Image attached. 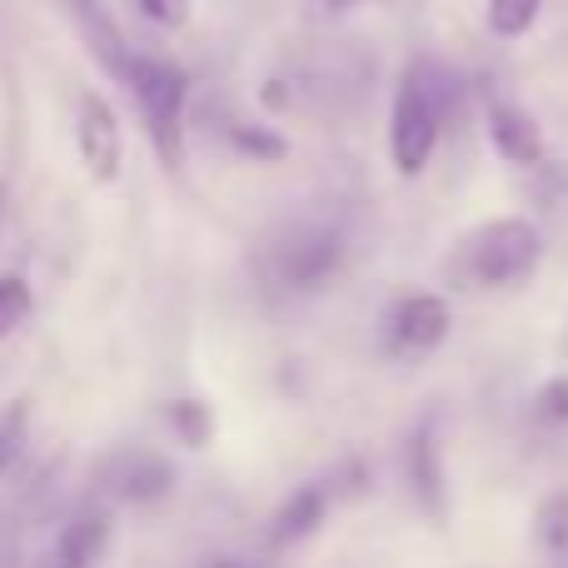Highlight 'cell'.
<instances>
[{
  "instance_id": "6da1fadb",
  "label": "cell",
  "mask_w": 568,
  "mask_h": 568,
  "mask_svg": "<svg viewBox=\"0 0 568 568\" xmlns=\"http://www.w3.org/2000/svg\"><path fill=\"white\" fill-rule=\"evenodd\" d=\"M544 260V235L534 220L524 215H504L479 225L469 240H464L459 260H454V275H464L479 290H509V284H524L539 270Z\"/></svg>"
},
{
  "instance_id": "7a4b0ae2",
  "label": "cell",
  "mask_w": 568,
  "mask_h": 568,
  "mask_svg": "<svg viewBox=\"0 0 568 568\" xmlns=\"http://www.w3.org/2000/svg\"><path fill=\"white\" fill-rule=\"evenodd\" d=\"M439 125H444V90L434 85V65H414L399 80L394 95V115H389V155L399 175H419L439 150Z\"/></svg>"
},
{
  "instance_id": "3957f363",
  "label": "cell",
  "mask_w": 568,
  "mask_h": 568,
  "mask_svg": "<svg viewBox=\"0 0 568 568\" xmlns=\"http://www.w3.org/2000/svg\"><path fill=\"white\" fill-rule=\"evenodd\" d=\"M344 260V230L334 220H294L265 245V275L280 290H314L339 270Z\"/></svg>"
},
{
  "instance_id": "277c9868",
  "label": "cell",
  "mask_w": 568,
  "mask_h": 568,
  "mask_svg": "<svg viewBox=\"0 0 568 568\" xmlns=\"http://www.w3.org/2000/svg\"><path fill=\"white\" fill-rule=\"evenodd\" d=\"M120 85L135 95L140 115H145V125L155 130L165 160H175V150H180V110H185V75H180L170 60H160V55H130V70H125Z\"/></svg>"
},
{
  "instance_id": "5b68a950",
  "label": "cell",
  "mask_w": 568,
  "mask_h": 568,
  "mask_svg": "<svg viewBox=\"0 0 568 568\" xmlns=\"http://www.w3.org/2000/svg\"><path fill=\"white\" fill-rule=\"evenodd\" d=\"M384 324H389V344L399 354H429L449 339L454 310L444 294H404V300L384 314Z\"/></svg>"
},
{
  "instance_id": "8992f818",
  "label": "cell",
  "mask_w": 568,
  "mask_h": 568,
  "mask_svg": "<svg viewBox=\"0 0 568 568\" xmlns=\"http://www.w3.org/2000/svg\"><path fill=\"white\" fill-rule=\"evenodd\" d=\"M75 150L85 160L90 180H115L120 160H125V140H120V120L115 110L105 105L100 95H80V115H75Z\"/></svg>"
},
{
  "instance_id": "52a82bcc",
  "label": "cell",
  "mask_w": 568,
  "mask_h": 568,
  "mask_svg": "<svg viewBox=\"0 0 568 568\" xmlns=\"http://www.w3.org/2000/svg\"><path fill=\"white\" fill-rule=\"evenodd\" d=\"M110 544V514L105 509H80L75 519H65L55 529V539L45 544L30 568H95L100 554Z\"/></svg>"
},
{
  "instance_id": "ba28073f",
  "label": "cell",
  "mask_w": 568,
  "mask_h": 568,
  "mask_svg": "<svg viewBox=\"0 0 568 568\" xmlns=\"http://www.w3.org/2000/svg\"><path fill=\"white\" fill-rule=\"evenodd\" d=\"M489 145L499 150V160H509V165H519V170L544 165L539 120H534L524 105H514V100H494L489 105Z\"/></svg>"
},
{
  "instance_id": "9c48e42d",
  "label": "cell",
  "mask_w": 568,
  "mask_h": 568,
  "mask_svg": "<svg viewBox=\"0 0 568 568\" xmlns=\"http://www.w3.org/2000/svg\"><path fill=\"white\" fill-rule=\"evenodd\" d=\"M105 479H110V494H115V499L145 504V499L170 494L175 469H170L160 454H150V449H125V454H115V459L105 464Z\"/></svg>"
},
{
  "instance_id": "30bf717a",
  "label": "cell",
  "mask_w": 568,
  "mask_h": 568,
  "mask_svg": "<svg viewBox=\"0 0 568 568\" xmlns=\"http://www.w3.org/2000/svg\"><path fill=\"white\" fill-rule=\"evenodd\" d=\"M320 519H324V489L320 484L294 489L290 499L280 504L275 519H270V549H290V544L310 539V534L320 529Z\"/></svg>"
},
{
  "instance_id": "8fae6325",
  "label": "cell",
  "mask_w": 568,
  "mask_h": 568,
  "mask_svg": "<svg viewBox=\"0 0 568 568\" xmlns=\"http://www.w3.org/2000/svg\"><path fill=\"white\" fill-rule=\"evenodd\" d=\"M70 10H75L80 36L90 40L95 60H100V65H105L115 80H125V70H130V50H125V40H120V30L110 26V16L100 10V0H70Z\"/></svg>"
},
{
  "instance_id": "7c38bea8",
  "label": "cell",
  "mask_w": 568,
  "mask_h": 568,
  "mask_svg": "<svg viewBox=\"0 0 568 568\" xmlns=\"http://www.w3.org/2000/svg\"><path fill=\"white\" fill-rule=\"evenodd\" d=\"M409 474H414V489H419L424 509L444 519V464H439V439H434L429 424L409 444Z\"/></svg>"
},
{
  "instance_id": "4fadbf2b",
  "label": "cell",
  "mask_w": 568,
  "mask_h": 568,
  "mask_svg": "<svg viewBox=\"0 0 568 568\" xmlns=\"http://www.w3.org/2000/svg\"><path fill=\"white\" fill-rule=\"evenodd\" d=\"M544 0H489L484 6V16H489V30L499 40H519L534 30V20H539Z\"/></svg>"
},
{
  "instance_id": "5bb4252c",
  "label": "cell",
  "mask_w": 568,
  "mask_h": 568,
  "mask_svg": "<svg viewBox=\"0 0 568 568\" xmlns=\"http://www.w3.org/2000/svg\"><path fill=\"white\" fill-rule=\"evenodd\" d=\"M30 284L20 275H0V339H10V334L20 329V324L30 320Z\"/></svg>"
},
{
  "instance_id": "9a60e30c",
  "label": "cell",
  "mask_w": 568,
  "mask_h": 568,
  "mask_svg": "<svg viewBox=\"0 0 568 568\" xmlns=\"http://www.w3.org/2000/svg\"><path fill=\"white\" fill-rule=\"evenodd\" d=\"M539 539H544V549H549L554 559H564V554H568V494H554V499H544V509H539Z\"/></svg>"
},
{
  "instance_id": "2e32d148",
  "label": "cell",
  "mask_w": 568,
  "mask_h": 568,
  "mask_svg": "<svg viewBox=\"0 0 568 568\" xmlns=\"http://www.w3.org/2000/svg\"><path fill=\"white\" fill-rule=\"evenodd\" d=\"M26 424H30V404L16 399L6 409V419H0V469H10V464L20 459V449H26Z\"/></svg>"
},
{
  "instance_id": "e0dca14e",
  "label": "cell",
  "mask_w": 568,
  "mask_h": 568,
  "mask_svg": "<svg viewBox=\"0 0 568 568\" xmlns=\"http://www.w3.org/2000/svg\"><path fill=\"white\" fill-rule=\"evenodd\" d=\"M534 414H539L544 424H568V379L544 384L539 399H534Z\"/></svg>"
},
{
  "instance_id": "ac0fdd59",
  "label": "cell",
  "mask_w": 568,
  "mask_h": 568,
  "mask_svg": "<svg viewBox=\"0 0 568 568\" xmlns=\"http://www.w3.org/2000/svg\"><path fill=\"white\" fill-rule=\"evenodd\" d=\"M135 6L145 10V16L155 20V26H170V30L185 26V20H190V0H135Z\"/></svg>"
},
{
  "instance_id": "d6986e66",
  "label": "cell",
  "mask_w": 568,
  "mask_h": 568,
  "mask_svg": "<svg viewBox=\"0 0 568 568\" xmlns=\"http://www.w3.org/2000/svg\"><path fill=\"white\" fill-rule=\"evenodd\" d=\"M175 424H180V429H195V439H205V434H210V419H205V409H200V404H180V409H175Z\"/></svg>"
},
{
  "instance_id": "ffe728a7",
  "label": "cell",
  "mask_w": 568,
  "mask_h": 568,
  "mask_svg": "<svg viewBox=\"0 0 568 568\" xmlns=\"http://www.w3.org/2000/svg\"><path fill=\"white\" fill-rule=\"evenodd\" d=\"M205 568H250V564H235V559H215V564H205Z\"/></svg>"
},
{
  "instance_id": "44dd1931",
  "label": "cell",
  "mask_w": 568,
  "mask_h": 568,
  "mask_svg": "<svg viewBox=\"0 0 568 568\" xmlns=\"http://www.w3.org/2000/svg\"><path fill=\"white\" fill-rule=\"evenodd\" d=\"M329 6H339V10H344V6H354V0H329Z\"/></svg>"
}]
</instances>
